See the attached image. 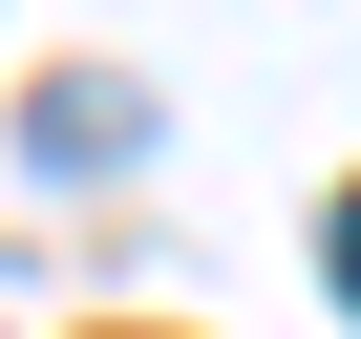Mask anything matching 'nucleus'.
Listing matches in <instances>:
<instances>
[{"instance_id":"1","label":"nucleus","mask_w":361,"mask_h":339,"mask_svg":"<svg viewBox=\"0 0 361 339\" xmlns=\"http://www.w3.org/2000/svg\"><path fill=\"white\" fill-rule=\"evenodd\" d=\"M340 297H361V212H340Z\"/></svg>"}]
</instances>
